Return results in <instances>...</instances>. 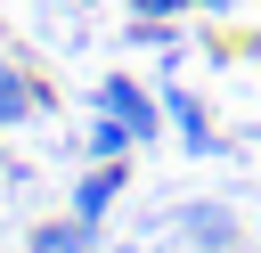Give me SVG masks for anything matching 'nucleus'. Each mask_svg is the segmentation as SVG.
I'll return each mask as SVG.
<instances>
[{
  "label": "nucleus",
  "mask_w": 261,
  "mask_h": 253,
  "mask_svg": "<svg viewBox=\"0 0 261 253\" xmlns=\"http://www.w3.org/2000/svg\"><path fill=\"white\" fill-rule=\"evenodd\" d=\"M98 106H106V114H122L139 139L155 131V106H147V98H139V82H122V73H114V82H98Z\"/></svg>",
  "instance_id": "obj_1"
},
{
  "label": "nucleus",
  "mask_w": 261,
  "mask_h": 253,
  "mask_svg": "<svg viewBox=\"0 0 261 253\" xmlns=\"http://www.w3.org/2000/svg\"><path fill=\"white\" fill-rule=\"evenodd\" d=\"M114 188H122V163H114V155H106V163H98V171H90V180H82V188H73V212H82V220H98V212H106V204H114Z\"/></svg>",
  "instance_id": "obj_2"
},
{
  "label": "nucleus",
  "mask_w": 261,
  "mask_h": 253,
  "mask_svg": "<svg viewBox=\"0 0 261 253\" xmlns=\"http://www.w3.org/2000/svg\"><path fill=\"white\" fill-rule=\"evenodd\" d=\"M24 114H33V90L16 65H0V122H24Z\"/></svg>",
  "instance_id": "obj_3"
},
{
  "label": "nucleus",
  "mask_w": 261,
  "mask_h": 253,
  "mask_svg": "<svg viewBox=\"0 0 261 253\" xmlns=\"http://www.w3.org/2000/svg\"><path fill=\"white\" fill-rule=\"evenodd\" d=\"M90 245V220H65V229H41L33 237V253H82Z\"/></svg>",
  "instance_id": "obj_4"
},
{
  "label": "nucleus",
  "mask_w": 261,
  "mask_h": 253,
  "mask_svg": "<svg viewBox=\"0 0 261 253\" xmlns=\"http://www.w3.org/2000/svg\"><path fill=\"white\" fill-rule=\"evenodd\" d=\"M130 139H139V131H130L122 114H114V122H98V131H90V155H122Z\"/></svg>",
  "instance_id": "obj_5"
},
{
  "label": "nucleus",
  "mask_w": 261,
  "mask_h": 253,
  "mask_svg": "<svg viewBox=\"0 0 261 253\" xmlns=\"http://www.w3.org/2000/svg\"><path fill=\"white\" fill-rule=\"evenodd\" d=\"M139 16H171V8H188V0H130Z\"/></svg>",
  "instance_id": "obj_6"
}]
</instances>
